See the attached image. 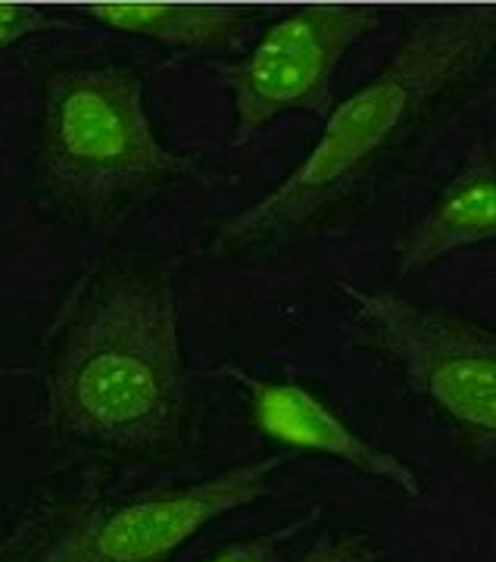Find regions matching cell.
<instances>
[{"mask_svg":"<svg viewBox=\"0 0 496 562\" xmlns=\"http://www.w3.org/2000/svg\"><path fill=\"white\" fill-rule=\"evenodd\" d=\"M41 431L103 457H157L188 443L191 387L176 284L157 262L84 266L41 341Z\"/></svg>","mask_w":496,"mask_h":562,"instance_id":"obj_1","label":"cell"},{"mask_svg":"<svg viewBox=\"0 0 496 562\" xmlns=\"http://www.w3.org/2000/svg\"><path fill=\"white\" fill-rule=\"evenodd\" d=\"M496 44L491 7H456L409 22L375 79L338 103L306 160L262 201L240 210L213 238L235 254L318 222L347 201L399 140L409 138L450 94L475 79Z\"/></svg>","mask_w":496,"mask_h":562,"instance_id":"obj_2","label":"cell"},{"mask_svg":"<svg viewBox=\"0 0 496 562\" xmlns=\"http://www.w3.org/2000/svg\"><path fill=\"white\" fill-rule=\"evenodd\" d=\"M294 453H269L194 484L41 494L0 528V562H169L206 525L272 491Z\"/></svg>","mask_w":496,"mask_h":562,"instance_id":"obj_3","label":"cell"},{"mask_svg":"<svg viewBox=\"0 0 496 562\" xmlns=\"http://www.w3.org/2000/svg\"><path fill=\"white\" fill-rule=\"evenodd\" d=\"M41 172L57 206L103 222L166 181L198 176V160L157 138L135 69L76 63L57 66L44 85Z\"/></svg>","mask_w":496,"mask_h":562,"instance_id":"obj_4","label":"cell"},{"mask_svg":"<svg viewBox=\"0 0 496 562\" xmlns=\"http://www.w3.org/2000/svg\"><path fill=\"white\" fill-rule=\"evenodd\" d=\"M353 306L369 341L397 366L403 382L440 413L494 447L496 338L487 325L399 297L391 288L357 281L335 284Z\"/></svg>","mask_w":496,"mask_h":562,"instance_id":"obj_5","label":"cell"},{"mask_svg":"<svg viewBox=\"0 0 496 562\" xmlns=\"http://www.w3.org/2000/svg\"><path fill=\"white\" fill-rule=\"evenodd\" d=\"M377 25L375 7H300L272 22L238 60L222 63L218 76L235 103L232 144L244 147L294 110L328 120L343 54Z\"/></svg>","mask_w":496,"mask_h":562,"instance_id":"obj_6","label":"cell"},{"mask_svg":"<svg viewBox=\"0 0 496 562\" xmlns=\"http://www.w3.org/2000/svg\"><path fill=\"white\" fill-rule=\"evenodd\" d=\"M213 372L218 379L238 384L247 403H250L253 419L269 438L288 443V447L313 450L322 457L347 462L350 469H357L362 475L397 487L406 497H425V484L406 462H399L394 453L365 441L359 431H353L347 422L340 419L331 406L318 401L313 391H306L294 382L259 379L232 360L218 362Z\"/></svg>","mask_w":496,"mask_h":562,"instance_id":"obj_7","label":"cell"},{"mask_svg":"<svg viewBox=\"0 0 496 562\" xmlns=\"http://www.w3.org/2000/svg\"><path fill=\"white\" fill-rule=\"evenodd\" d=\"M496 238V162L494 147L481 144L437 194L431 210L399 244V276L409 279L443 257L491 244Z\"/></svg>","mask_w":496,"mask_h":562,"instance_id":"obj_8","label":"cell"},{"mask_svg":"<svg viewBox=\"0 0 496 562\" xmlns=\"http://www.w3.org/2000/svg\"><path fill=\"white\" fill-rule=\"evenodd\" d=\"M79 13L103 29L138 35L162 47L216 50L228 57L247 50L250 29L257 25V10L206 3H91Z\"/></svg>","mask_w":496,"mask_h":562,"instance_id":"obj_9","label":"cell"},{"mask_svg":"<svg viewBox=\"0 0 496 562\" xmlns=\"http://www.w3.org/2000/svg\"><path fill=\"white\" fill-rule=\"evenodd\" d=\"M316 519L318 509H309V516L281 525L275 531H266V535H257V538H247V541L222 547L216 557H210L206 562H279L281 547L288 541H294L297 535H303Z\"/></svg>","mask_w":496,"mask_h":562,"instance_id":"obj_10","label":"cell"},{"mask_svg":"<svg viewBox=\"0 0 496 562\" xmlns=\"http://www.w3.org/2000/svg\"><path fill=\"white\" fill-rule=\"evenodd\" d=\"M66 22L41 7L29 3H0V54L16 47L22 41L35 38L41 32H54L63 29Z\"/></svg>","mask_w":496,"mask_h":562,"instance_id":"obj_11","label":"cell"},{"mask_svg":"<svg viewBox=\"0 0 496 562\" xmlns=\"http://www.w3.org/2000/svg\"><path fill=\"white\" fill-rule=\"evenodd\" d=\"M300 562H377V547L362 531H331L318 538Z\"/></svg>","mask_w":496,"mask_h":562,"instance_id":"obj_12","label":"cell"}]
</instances>
